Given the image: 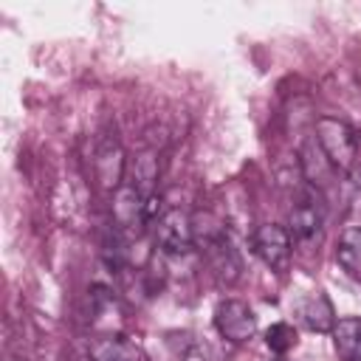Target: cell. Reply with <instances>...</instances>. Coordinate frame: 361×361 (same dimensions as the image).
Segmentation results:
<instances>
[{"label":"cell","instance_id":"277c9868","mask_svg":"<svg viewBox=\"0 0 361 361\" xmlns=\"http://www.w3.org/2000/svg\"><path fill=\"white\" fill-rule=\"evenodd\" d=\"M254 254L276 274H285L288 265H290V251H293V243H290V234L288 228L276 226V223H265L254 231Z\"/></svg>","mask_w":361,"mask_h":361},{"label":"cell","instance_id":"8992f818","mask_svg":"<svg viewBox=\"0 0 361 361\" xmlns=\"http://www.w3.org/2000/svg\"><path fill=\"white\" fill-rule=\"evenodd\" d=\"M293 316L310 333H333V327H336V310H333L330 299L324 293H319V290L305 296V299H299L293 305Z\"/></svg>","mask_w":361,"mask_h":361},{"label":"cell","instance_id":"3957f363","mask_svg":"<svg viewBox=\"0 0 361 361\" xmlns=\"http://www.w3.org/2000/svg\"><path fill=\"white\" fill-rule=\"evenodd\" d=\"M155 245L164 254L172 257H183L192 251L195 245V228H192V217L180 209H166L161 212V217L155 220Z\"/></svg>","mask_w":361,"mask_h":361},{"label":"cell","instance_id":"5b68a950","mask_svg":"<svg viewBox=\"0 0 361 361\" xmlns=\"http://www.w3.org/2000/svg\"><path fill=\"white\" fill-rule=\"evenodd\" d=\"M214 327L226 341L243 344L248 338H254L257 333V316L254 310L240 302V299H226L214 307Z\"/></svg>","mask_w":361,"mask_h":361},{"label":"cell","instance_id":"30bf717a","mask_svg":"<svg viewBox=\"0 0 361 361\" xmlns=\"http://www.w3.org/2000/svg\"><path fill=\"white\" fill-rule=\"evenodd\" d=\"M166 347L178 361H209L212 350L206 344V338H200L192 330H172L166 333Z\"/></svg>","mask_w":361,"mask_h":361},{"label":"cell","instance_id":"7a4b0ae2","mask_svg":"<svg viewBox=\"0 0 361 361\" xmlns=\"http://www.w3.org/2000/svg\"><path fill=\"white\" fill-rule=\"evenodd\" d=\"M288 234L290 243L302 251H313L324 237V214L313 192H305L296 197V203L288 212Z\"/></svg>","mask_w":361,"mask_h":361},{"label":"cell","instance_id":"7c38bea8","mask_svg":"<svg viewBox=\"0 0 361 361\" xmlns=\"http://www.w3.org/2000/svg\"><path fill=\"white\" fill-rule=\"evenodd\" d=\"M296 330H293V324H288V322H276V324H271L268 330H265V344L274 350V353H288V350H293L296 347Z\"/></svg>","mask_w":361,"mask_h":361},{"label":"cell","instance_id":"9c48e42d","mask_svg":"<svg viewBox=\"0 0 361 361\" xmlns=\"http://www.w3.org/2000/svg\"><path fill=\"white\" fill-rule=\"evenodd\" d=\"M93 164H96V175L102 180V186L116 189L121 183V178H124V152H121V147L116 141H104L96 149Z\"/></svg>","mask_w":361,"mask_h":361},{"label":"cell","instance_id":"ba28073f","mask_svg":"<svg viewBox=\"0 0 361 361\" xmlns=\"http://www.w3.org/2000/svg\"><path fill=\"white\" fill-rule=\"evenodd\" d=\"M333 347L338 361H361V316H347L336 322Z\"/></svg>","mask_w":361,"mask_h":361},{"label":"cell","instance_id":"4fadbf2b","mask_svg":"<svg viewBox=\"0 0 361 361\" xmlns=\"http://www.w3.org/2000/svg\"><path fill=\"white\" fill-rule=\"evenodd\" d=\"M6 361H17V358H6Z\"/></svg>","mask_w":361,"mask_h":361},{"label":"cell","instance_id":"8fae6325","mask_svg":"<svg viewBox=\"0 0 361 361\" xmlns=\"http://www.w3.org/2000/svg\"><path fill=\"white\" fill-rule=\"evenodd\" d=\"M336 262L355 279H361V226H347L336 243Z\"/></svg>","mask_w":361,"mask_h":361},{"label":"cell","instance_id":"6da1fadb","mask_svg":"<svg viewBox=\"0 0 361 361\" xmlns=\"http://www.w3.org/2000/svg\"><path fill=\"white\" fill-rule=\"evenodd\" d=\"M316 144L327 164L338 172H355L361 164V138L358 133L336 118V116H319L316 118Z\"/></svg>","mask_w":361,"mask_h":361},{"label":"cell","instance_id":"52a82bcc","mask_svg":"<svg viewBox=\"0 0 361 361\" xmlns=\"http://www.w3.org/2000/svg\"><path fill=\"white\" fill-rule=\"evenodd\" d=\"M90 361H144L141 347L127 336H96L87 344Z\"/></svg>","mask_w":361,"mask_h":361}]
</instances>
